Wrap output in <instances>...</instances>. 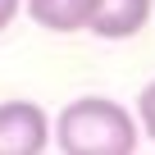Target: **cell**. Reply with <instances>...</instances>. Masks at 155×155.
Returning a JSON list of instances; mask_svg holds the SVG:
<instances>
[{"mask_svg":"<svg viewBox=\"0 0 155 155\" xmlns=\"http://www.w3.org/2000/svg\"><path fill=\"white\" fill-rule=\"evenodd\" d=\"M155 0H91V18L87 32L101 41H128L150 23Z\"/></svg>","mask_w":155,"mask_h":155,"instance_id":"3","label":"cell"},{"mask_svg":"<svg viewBox=\"0 0 155 155\" xmlns=\"http://www.w3.org/2000/svg\"><path fill=\"white\" fill-rule=\"evenodd\" d=\"M50 146V114L37 101H0V155H41Z\"/></svg>","mask_w":155,"mask_h":155,"instance_id":"2","label":"cell"},{"mask_svg":"<svg viewBox=\"0 0 155 155\" xmlns=\"http://www.w3.org/2000/svg\"><path fill=\"white\" fill-rule=\"evenodd\" d=\"M18 9H23V0H0V32L18 18Z\"/></svg>","mask_w":155,"mask_h":155,"instance_id":"6","label":"cell"},{"mask_svg":"<svg viewBox=\"0 0 155 155\" xmlns=\"http://www.w3.org/2000/svg\"><path fill=\"white\" fill-rule=\"evenodd\" d=\"M137 137V114L114 96H78L50 123V141L64 155H132Z\"/></svg>","mask_w":155,"mask_h":155,"instance_id":"1","label":"cell"},{"mask_svg":"<svg viewBox=\"0 0 155 155\" xmlns=\"http://www.w3.org/2000/svg\"><path fill=\"white\" fill-rule=\"evenodd\" d=\"M23 9L37 28L46 32H87V18H91V0H23Z\"/></svg>","mask_w":155,"mask_h":155,"instance_id":"4","label":"cell"},{"mask_svg":"<svg viewBox=\"0 0 155 155\" xmlns=\"http://www.w3.org/2000/svg\"><path fill=\"white\" fill-rule=\"evenodd\" d=\"M137 128L155 141V78L141 87V96H137Z\"/></svg>","mask_w":155,"mask_h":155,"instance_id":"5","label":"cell"}]
</instances>
